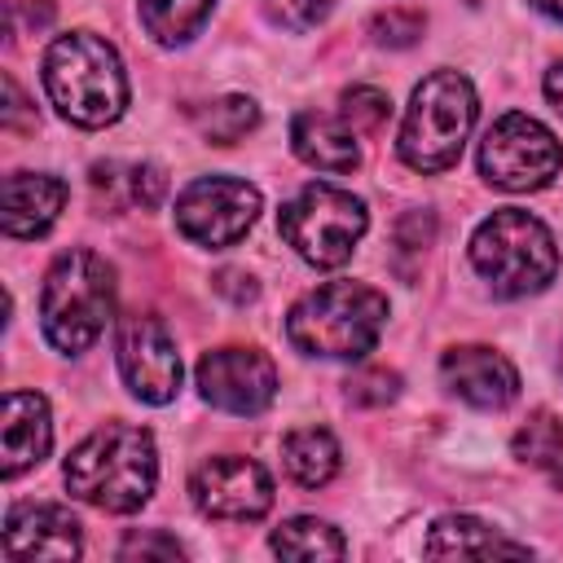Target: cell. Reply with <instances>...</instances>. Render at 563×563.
<instances>
[{
    "instance_id": "6da1fadb",
    "label": "cell",
    "mask_w": 563,
    "mask_h": 563,
    "mask_svg": "<svg viewBox=\"0 0 563 563\" xmlns=\"http://www.w3.org/2000/svg\"><path fill=\"white\" fill-rule=\"evenodd\" d=\"M158 484L154 435L128 422H106L84 435L66 457V488L110 515H132Z\"/></svg>"
},
{
    "instance_id": "7a4b0ae2",
    "label": "cell",
    "mask_w": 563,
    "mask_h": 563,
    "mask_svg": "<svg viewBox=\"0 0 563 563\" xmlns=\"http://www.w3.org/2000/svg\"><path fill=\"white\" fill-rule=\"evenodd\" d=\"M44 92L75 128H106L128 110V75L119 53L92 35H57L44 53Z\"/></svg>"
},
{
    "instance_id": "3957f363",
    "label": "cell",
    "mask_w": 563,
    "mask_h": 563,
    "mask_svg": "<svg viewBox=\"0 0 563 563\" xmlns=\"http://www.w3.org/2000/svg\"><path fill=\"white\" fill-rule=\"evenodd\" d=\"M387 325V299L374 286L361 282H325L308 290L290 317H286V339L303 356H325V361H361Z\"/></svg>"
},
{
    "instance_id": "277c9868",
    "label": "cell",
    "mask_w": 563,
    "mask_h": 563,
    "mask_svg": "<svg viewBox=\"0 0 563 563\" xmlns=\"http://www.w3.org/2000/svg\"><path fill=\"white\" fill-rule=\"evenodd\" d=\"M110 312H114V268L97 251L84 246L62 251L44 273V290H40L44 339L57 352L79 356L97 343Z\"/></svg>"
},
{
    "instance_id": "5b68a950",
    "label": "cell",
    "mask_w": 563,
    "mask_h": 563,
    "mask_svg": "<svg viewBox=\"0 0 563 563\" xmlns=\"http://www.w3.org/2000/svg\"><path fill=\"white\" fill-rule=\"evenodd\" d=\"M471 264L493 286V295L519 299L554 282L559 246H554V233L537 216L519 207H501L471 233Z\"/></svg>"
},
{
    "instance_id": "8992f818",
    "label": "cell",
    "mask_w": 563,
    "mask_h": 563,
    "mask_svg": "<svg viewBox=\"0 0 563 563\" xmlns=\"http://www.w3.org/2000/svg\"><path fill=\"white\" fill-rule=\"evenodd\" d=\"M471 123H475L471 79L457 70H431L409 97V110L400 123V158L422 176L449 172L466 145Z\"/></svg>"
},
{
    "instance_id": "52a82bcc",
    "label": "cell",
    "mask_w": 563,
    "mask_h": 563,
    "mask_svg": "<svg viewBox=\"0 0 563 563\" xmlns=\"http://www.w3.org/2000/svg\"><path fill=\"white\" fill-rule=\"evenodd\" d=\"M277 229L312 268H339L365 233V202L339 185L312 180L282 207Z\"/></svg>"
},
{
    "instance_id": "ba28073f",
    "label": "cell",
    "mask_w": 563,
    "mask_h": 563,
    "mask_svg": "<svg viewBox=\"0 0 563 563\" xmlns=\"http://www.w3.org/2000/svg\"><path fill=\"white\" fill-rule=\"evenodd\" d=\"M559 167H563V145L532 114L510 110L479 141V172L497 189H510V194L541 189L554 180Z\"/></svg>"
},
{
    "instance_id": "9c48e42d",
    "label": "cell",
    "mask_w": 563,
    "mask_h": 563,
    "mask_svg": "<svg viewBox=\"0 0 563 563\" xmlns=\"http://www.w3.org/2000/svg\"><path fill=\"white\" fill-rule=\"evenodd\" d=\"M260 216V189L233 176H202L176 198V229L198 246H233Z\"/></svg>"
},
{
    "instance_id": "30bf717a",
    "label": "cell",
    "mask_w": 563,
    "mask_h": 563,
    "mask_svg": "<svg viewBox=\"0 0 563 563\" xmlns=\"http://www.w3.org/2000/svg\"><path fill=\"white\" fill-rule=\"evenodd\" d=\"M119 374L145 405H167L180 391V352L158 317L128 312L119 321Z\"/></svg>"
},
{
    "instance_id": "8fae6325",
    "label": "cell",
    "mask_w": 563,
    "mask_h": 563,
    "mask_svg": "<svg viewBox=\"0 0 563 563\" xmlns=\"http://www.w3.org/2000/svg\"><path fill=\"white\" fill-rule=\"evenodd\" d=\"M198 391L207 405L251 418L277 396V365L260 347H216L198 361Z\"/></svg>"
},
{
    "instance_id": "7c38bea8",
    "label": "cell",
    "mask_w": 563,
    "mask_h": 563,
    "mask_svg": "<svg viewBox=\"0 0 563 563\" xmlns=\"http://www.w3.org/2000/svg\"><path fill=\"white\" fill-rule=\"evenodd\" d=\"M189 497L207 519H229V523H246L268 515L273 506V479L255 457H207L194 479H189Z\"/></svg>"
},
{
    "instance_id": "4fadbf2b",
    "label": "cell",
    "mask_w": 563,
    "mask_h": 563,
    "mask_svg": "<svg viewBox=\"0 0 563 563\" xmlns=\"http://www.w3.org/2000/svg\"><path fill=\"white\" fill-rule=\"evenodd\" d=\"M440 378L444 387L466 400L471 409H506L515 396H519V374L515 365L484 347V343H462V347H449L440 356Z\"/></svg>"
},
{
    "instance_id": "5bb4252c",
    "label": "cell",
    "mask_w": 563,
    "mask_h": 563,
    "mask_svg": "<svg viewBox=\"0 0 563 563\" xmlns=\"http://www.w3.org/2000/svg\"><path fill=\"white\" fill-rule=\"evenodd\" d=\"M4 554L9 559H75L79 554V519L66 506H13L4 519Z\"/></svg>"
},
{
    "instance_id": "9a60e30c",
    "label": "cell",
    "mask_w": 563,
    "mask_h": 563,
    "mask_svg": "<svg viewBox=\"0 0 563 563\" xmlns=\"http://www.w3.org/2000/svg\"><path fill=\"white\" fill-rule=\"evenodd\" d=\"M53 444L48 400L40 391H9L4 396V422H0V449H4V479H18L22 471L40 466Z\"/></svg>"
},
{
    "instance_id": "2e32d148",
    "label": "cell",
    "mask_w": 563,
    "mask_h": 563,
    "mask_svg": "<svg viewBox=\"0 0 563 563\" xmlns=\"http://www.w3.org/2000/svg\"><path fill=\"white\" fill-rule=\"evenodd\" d=\"M66 180L48 172H13L4 176V233L9 238H40L66 207Z\"/></svg>"
},
{
    "instance_id": "e0dca14e",
    "label": "cell",
    "mask_w": 563,
    "mask_h": 563,
    "mask_svg": "<svg viewBox=\"0 0 563 563\" xmlns=\"http://www.w3.org/2000/svg\"><path fill=\"white\" fill-rule=\"evenodd\" d=\"M290 145L295 154L317 167V172H352L361 163V145H356V128L347 119L321 114V110H299L290 123Z\"/></svg>"
},
{
    "instance_id": "ac0fdd59",
    "label": "cell",
    "mask_w": 563,
    "mask_h": 563,
    "mask_svg": "<svg viewBox=\"0 0 563 563\" xmlns=\"http://www.w3.org/2000/svg\"><path fill=\"white\" fill-rule=\"evenodd\" d=\"M422 550L431 559H493V554H515L523 559L528 545L523 541H510L501 537L497 528H488L484 519H471V515H444L431 523Z\"/></svg>"
},
{
    "instance_id": "d6986e66",
    "label": "cell",
    "mask_w": 563,
    "mask_h": 563,
    "mask_svg": "<svg viewBox=\"0 0 563 563\" xmlns=\"http://www.w3.org/2000/svg\"><path fill=\"white\" fill-rule=\"evenodd\" d=\"M282 462L299 488H325L339 475V440L325 427H299L282 440Z\"/></svg>"
},
{
    "instance_id": "ffe728a7",
    "label": "cell",
    "mask_w": 563,
    "mask_h": 563,
    "mask_svg": "<svg viewBox=\"0 0 563 563\" xmlns=\"http://www.w3.org/2000/svg\"><path fill=\"white\" fill-rule=\"evenodd\" d=\"M515 457L563 488V418H554L550 409L528 413V422L515 431Z\"/></svg>"
},
{
    "instance_id": "44dd1931",
    "label": "cell",
    "mask_w": 563,
    "mask_h": 563,
    "mask_svg": "<svg viewBox=\"0 0 563 563\" xmlns=\"http://www.w3.org/2000/svg\"><path fill=\"white\" fill-rule=\"evenodd\" d=\"M268 545L282 559H343L347 554L343 537L325 519H312V515H299V519H286L282 528H273Z\"/></svg>"
},
{
    "instance_id": "7402d4cb",
    "label": "cell",
    "mask_w": 563,
    "mask_h": 563,
    "mask_svg": "<svg viewBox=\"0 0 563 563\" xmlns=\"http://www.w3.org/2000/svg\"><path fill=\"white\" fill-rule=\"evenodd\" d=\"M136 4H141V26L167 48L198 35V26L211 13V0H136Z\"/></svg>"
},
{
    "instance_id": "603a6c76",
    "label": "cell",
    "mask_w": 563,
    "mask_h": 563,
    "mask_svg": "<svg viewBox=\"0 0 563 563\" xmlns=\"http://www.w3.org/2000/svg\"><path fill=\"white\" fill-rule=\"evenodd\" d=\"M260 123V106L251 97H216L194 110V128L211 145H233Z\"/></svg>"
},
{
    "instance_id": "cb8c5ba5",
    "label": "cell",
    "mask_w": 563,
    "mask_h": 563,
    "mask_svg": "<svg viewBox=\"0 0 563 563\" xmlns=\"http://www.w3.org/2000/svg\"><path fill=\"white\" fill-rule=\"evenodd\" d=\"M422 31H427V18L418 9H383L369 18L374 44H387V48H409V44H418Z\"/></svg>"
},
{
    "instance_id": "d4e9b609",
    "label": "cell",
    "mask_w": 563,
    "mask_h": 563,
    "mask_svg": "<svg viewBox=\"0 0 563 563\" xmlns=\"http://www.w3.org/2000/svg\"><path fill=\"white\" fill-rule=\"evenodd\" d=\"M387 114H391L387 92L365 88V84H356V88L343 92V119H347L356 132H378V128L387 123Z\"/></svg>"
},
{
    "instance_id": "484cf974",
    "label": "cell",
    "mask_w": 563,
    "mask_h": 563,
    "mask_svg": "<svg viewBox=\"0 0 563 563\" xmlns=\"http://www.w3.org/2000/svg\"><path fill=\"white\" fill-rule=\"evenodd\" d=\"M396 391H400V374H391V369H361L347 378L352 405H387V400H396Z\"/></svg>"
},
{
    "instance_id": "4316f807",
    "label": "cell",
    "mask_w": 563,
    "mask_h": 563,
    "mask_svg": "<svg viewBox=\"0 0 563 563\" xmlns=\"http://www.w3.org/2000/svg\"><path fill=\"white\" fill-rule=\"evenodd\" d=\"M264 9L273 13V22L290 26V31H312V26L325 22L334 0H264Z\"/></svg>"
},
{
    "instance_id": "83f0119b",
    "label": "cell",
    "mask_w": 563,
    "mask_h": 563,
    "mask_svg": "<svg viewBox=\"0 0 563 563\" xmlns=\"http://www.w3.org/2000/svg\"><path fill=\"white\" fill-rule=\"evenodd\" d=\"M119 559H185V545L167 532H132L119 545Z\"/></svg>"
},
{
    "instance_id": "f1b7e54d",
    "label": "cell",
    "mask_w": 563,
    "mask_h": 563,
    "mask_svg": "<svg viewBox=\"0 0 563 563\" xmlns=\"http://www.w3.org/2000/svg\"><path fill=\"white\" fill-rule=\"evenodd\" d=\"M128 185H132V202H141L145 211H154L163 202V194H167V176H163L158 163H136Z\"/></svg>"
},
{
    "instance_id": "f546056e",
    "label": "cell",
    "mask_w": 563,
    "mask_h": 563,
    "mask_svg": "<svg viewBox=\"0 0 563 563\" xmlns=\"http://www.w3.org/2000/svg\"><path fill=\"white\" fill-rule=\"evenodd\" d=\"M431 238H435L431 211H409V216L396 224V246H400V251H422Z\"/></svg>"
},
{
    "instance_id": "4dcf8cb0",
    "label": "cell",
    "mask_w": 563,
    "mask_h": 563,
    "mask_svg": "<svg viewBox=\"0 0 563 563\" xmlns=\"http://www.w3.org/2000/svg\"><path fill=\"white\" fill-rule=\"evenodd\" d=\"M216 290H224L233 303H251V299H255V282H251L246 273H238V268L216 273Z\"/></svg>"
},
{
    "instance_id": "1f68e13d",
    "label": "cell",
    "mask_w": 563,
    "mask_h": 563,
    "mask_svg": "<svg viewBox=\"0 0 563 563\" xmlns=\"http://www.w3.org/2000/svg\"><path fill=\"white\" fill-rule=\"evenodd\" d=\"M4 128L9 132H22V110H26V101H22V92H18V84H13V75H4Z\"/></svg>"
},
{
    "instance_id": "d6a6232c",
    "label": "cell",
    "mask_w": 563,
    "mask_h": 563,
    "mask_svg": "<svg viewBox=\"0 0 563 563\" xmlns=\"http://www.w3.org/2000/svg\"><path fill=\"white\" fill-rule=\"evenodd\" d=\"M545 97H550V106L563 114V62L545 70Z\"/></svg>"
},
{
    "instance_id": "836d02e7",
    "label": "cell",
    "mask_w": 563,
    "mask_h": 563,
    "mask_svg": "<svg viewBox=\"0 0 563 563\" xmlns=\"http://www.w3.org/2000/svg\"><path fill=\"white\" fill-rule=\"evenodd\" d=\"M532 9H541L545 18H554V22H563V0H528Z\"/></svg>"
}]
</instances>
